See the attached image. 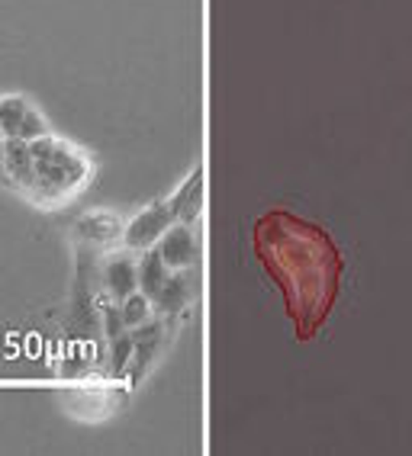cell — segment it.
<instances>
[{
	"mask_svg": "<svg viewBox=\"0 0 412 456\" xmlns=\"http://www.w3.org/2000/svg\"><path fill=\"white\" fill-rule=\"evenodd\" d=\"M0 187H10L7 167H4V142H0Z\"/></svg>",
	"mask_w": 412,
	"mask_h": 456,
	"instance_id": "4fadbf2b",
	"label": "cell"
},
{
	"mask_svg": "<svg viewBox=\"0 0 412 456\" xmlns=\"http://www.w3.org/2000/svg\"><path fill=\"white\" fill-rule=\"evenodd\" d=\"M103 280H107V289L116 302H123L126 296H132L139 289V264L119 254V257H110L107 270H103Z\"/></svg>",
	"mask_w": 412,
	"mask_h": 456,
	"instance_id": "5b68a950",
	"label": "cell"
},
{
	"mask_svg": "<svg viewBox=\"0 0 412 456\" xmlns=\"http://www.w3.org/2000/svg\"><path fill=\"white\" fill-rule=\"evenodd\" d=\"M158 257L168 264V270H174V273H184L187 267H194L197 264V235L190 232L187 222H174L171 228H168L165 235H161V241L155 245Z\"/></svg>",
	"mask_w": 412,
	"mask_h": 456,
	"instance_id": "3957f363",
	"label": "cell"
},
{
	"mask_svg": "<svg viewBox=\"0 0 412 456\" xmlns=\"http://www.w3.org/2000/svg\"><path fill=\"white\" fill-rule=\"evenodd\" d=\"M168 203H171V209H174V219L190 225V222L200 216V206H203V174L200 171L190 174L181 183V190H177Z\"/></svg>",
	"mask_w": 412,
	"mask_h": 456,
	"instance_id": "8992f818",
	"label": "cell"
},
{
	"mask_svg": "<svg viewBox=\"0 0 412 456\" xmlns=\"http://www.w3.org/2000/svg\"><path fill=\"white\" fill-rule=\"evenodd\" d=\"M174 222L177 219H174V209L168 200L165 203H152L149 209H142L139 216L123 228V245L129 248V251H152Z\"/></svg>",
	"mask_w": 412,
	"mask_h": 456,
	"instance_id": "7a4b0ae2",
	"label": "cell"
},
{
	"mask_svg": "<svg viewBox=\"0 0 412 456\" xmlns=\"http://www.w3.org/2000/svg\"><path fill=\"white\" fill-rule=\"evenodd\" d=\"M174 270H168V264L158 257V251L152 248V251H142V261H139V289L152 299V305H155L158 293L165 289V283L171 280Z\"/></svg>",
	"mask_w": 412,
	"mask_h": 456,
	"instance_id": "52a82bcc",
	"label": "cell"
},
{
	"mask_svg": "<svg viewBox=\"0 0 412 456\" xmlns=\"http://www.w3.org/2000/svg\"><path fill=\"white\" fill-rule=\"evenodd\" d=\"M113 341V373H123L126 363H132V354H136V338H129V334H116V338H110Z\"/></svg>",
	"mask_w": 412,
	"mask_h": 456,
	"instance_id": "7c38bea8",
	"label": "cell"
},
{
	"mask_svg": "<svg viewBox=\"0 0 412 456\" xmlns=\"http://www.w3.org/2000/svg\"><path fill=\"white\" fill-rule=\"evenodd\" d=\"M4 167H7L10 187L23 190L26 196H33L36 187V164H33V148L26 139H4Z\"/></svg>",
	"mask_w": 412,
	"mask_h": 456,
	"instance_id": "277c9868",
	"label": "cell"
},
{
	"mask_svg": "<svg viewBox=\"0 0 412 456\" xmlns=\"http://www.w3.org/2000/svg\"><path fill=\"white\" fill-rule=\"evenodd\" d=\"M184 302H187V283H184L181 273H171V280L165 283V289L158 293L155 309L165 312V315H174V312L184 309Z\"/></svg>",
	"mask_w": 412,
	"mask_h": 456,
	"instance_id": "30bf717a",
	"label": "cell"
},
{
	"mask_svg": "<svg viewBox=\"0 0 412 456\" xmlns=\"http://www.w3.org/2000/svg\"><path fill=\"white\" fill-rule=\"evenodd\" d=\"M33 148V164H36V187L33 200L39 203H58L75 196L78 190L91 177V161L81 148L71 142L55 139V135H42V139L29 142Z\"/></svg>",
	"mask_w": 412,
	"mask_h": 456,
	"instance_id": "6da1fadb",
	"label": "cell"
},
{
	"mask_svg": "<svg viewBox=\"0 0 412 456\" xmlns=\"http://www.w3.org/2000/svg\"><path fill=\"white\" fill-rule=\"evenodd\" d=\"M0 142H4V132H0Z\"/></svg>",
	"mask_w": 412,
	"mask_h": 456,
	"instance_id": "5bb4252c",
	"label": "cell"
},
{
	"mask_svg": "<svg viewBox=\"0 0 412 456\" xmlns=\"http://www.w3.org/2000/svg\"><path fill=\"white\" fill-rule=\"evenodd\" d=\"M42 135H49V123L42 119V113L36 106H29L23 116V126H20V132H17V139L36 142V139H42Z\"/></svg>",
	"mask_w": 412,
	"mask_h": 456,
	"instance_id": "8fae6325",
	"label": "cell"
},
{
	"mask_svg": "<svg viewBox=\"0 0 412 456\" xmlns=\"http://www.w3.org/2000/svg\"><path fill=\"white\" fill-rule=\"evenodd\" d=\"M26 110H29L26 97H0V132H4V139H17Z\"/></svg>",
	"mask_w": 412,
	"mask_h": 456,
	"instance_id": "9c48e42d",
	"label": "cell"
},
{
	"mask_svg": "<svg viewBox=\"0 0 412 456\" xmlns=\"http://www.w3.org/2000/svg\"><path fill=\"white\" fill-rule=\"evenodd\" d=\"M152 312H155V305H152V299L142 293V289H136V293L126 296V299L119 302V315H123L126 331H136V328L149 325Z\"/></svg>",
	"mask_w": 412,
	"mask_h": 456,
	"instance_id": "ba28073f",
	"label": "cell"
}]
</instances>
